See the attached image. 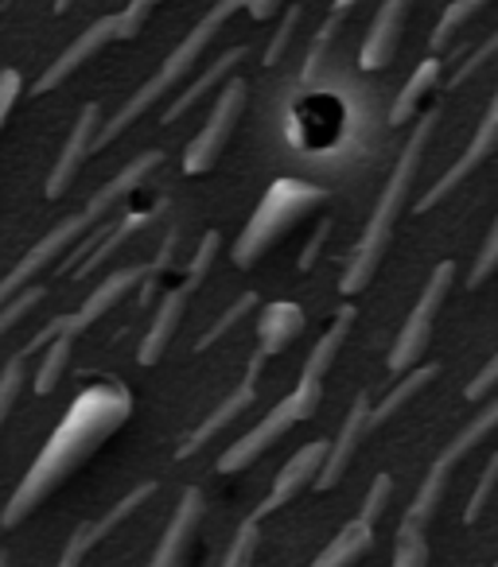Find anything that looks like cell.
I'll use <instances>...</instances> for the list:
<instances>
[{
    "mask_svg": "<svg viewBox=\"0 0 498 567\" xmlns=\"http://www.w3.org/2000/svg\"><path fill=\"white\" fill-rule=\"evenodd\" d=\"M498 489V451L487 458V466H482L479 482H475L471 497H467V509H464V525H475V520L482 517V509H487V502L495 497Z\"/></svg>",
    "mask_w": 498,
    "mask_h": 567,
    "instance_id": "cell-34",
    "label": "cell"
},
{
    "mask_svg": "<svg viewBox=\"0 0 498 567\" xmlns=\"http://www.w3.org/2000/svg\"><path fill=\"white\" fill-rule=\"evenodd\" d=\"M245 9H250V17L254 20H270L273 12L281 9V0H245Z\"/></svg>",
    "mask_w": 498,
    "mask_h": 567,
    "instance_id": "cell-44",
    "label": "cell"
},
{
    "mask_svg": "<svg viewBox=\"0 0 498 567\" xmlns=\"http://www.w3.org/2000/svg\"><path fill=\"white\" fill-rule=\"evenodd\" d=\"M495 567H498V564H495Z\"/></svg>",
    "mask_w": 498,
    "mask_h": 567,
    "instance_id": "cell-48",
    "label": "cell"
},
{
    "mask_svg": "<svg viewBox=\"0 0 498 567\" xmlns=\"http://www.w3.org/2000/svg\"><path fill=\"white\" fill-rule=\"evenodd\" d=\"M257 540H262V520L245 517L242 525H237L234 540H230V548H226V556H222L218 567H254Z\"/></svg>",
    "mask_w": 498,
    "mask_h": 567,
    "instance_id": "cell-31",
    "label": "cell"
},
{
    "mask_svg": "<svg viewBox=\"0 0 498 567\" xmlns=\"http://www.w3.org/2000/svg\"><path fill=\"white\" fill-rule=\"evenodd\" d=\"M71 4H74V0H55V17H63V12L71 9Z\"/></svg>",
    "mask_w": 498,
    "mask_h": 567,
    "instance_id": "cell-46",
    "label": "cell"
},
{
    "mask_svg": "<svg viewBox=\"0 0 498 567\" xmlns=\"http://www.w3.org/2000/svg\"><path fill=\"white\" fill-rule=\"evenodd\" d=\"M436 373H440L436 365H417L413 373H405V381H397V385L389 389V393L382 396L378 404H370V420H366V427H370V432H378L382 424H389V420H394L397 412H402L405 404L413 401V396H420L428 385H433Z\"/></svg>",
    "mask_w": 498,
    "mask_h": 567,
    "instance_id": "cell-25",
    "label": "cell"
},
{
    "mask_svg": "<svg viewBox=\"0 0 498 567\" xmlns=\"http://www.w3.org/2000/svg\"><path fill=\"white\" fill-rule=\"evenodd\" d=\"M129 416H133V393L125 385L102 381V385L82 389L67 409V416L55 424V432L48 435L43 451L32 458L20 486L12 489L9 505L0 509V525L17 528L20 520L32 517L105 440H113L129 424Z\"/></svg>",
    "mask_w": 498,
    "mask_h": 567,
    "instance_id": "cell-1",
    "label": "cell"
},
{
    "mask_svg": "<svg viewBox=\"0 0 498 567\" xmlns=\"http://www.w3.org/2000/svg\"><path fill=\"white\" fill-rule=\"evenodd\" d=\"M327 237H332V221H319L316 229H312V237H308V245H304V252H301V260H296V268L301 272H312L316 268V260H319V252H324V245H327Z\"/></svg>",
    "mask_w": 498,
    "mask_h": 567,
    "instance_id": "cell-42",
    "label": "cell"
},
{
    "mask_svg": "<svg viewBox=\"0 0 498 567\" xmlns=\"http://www.w3.org/2000/svg\"><path fill=\"white\" fill-rule=\"evenodd\" d=\"M254 308H257V292H242V296H237L234 303H230L226 311H222L218 319H214L211 327H206V331H203V339L195 342V350H211V347H214V342H218V339H226V334L234 331V327L242 323V319L250 316V311H254Z\"/></svg>",
    "mask_w": 498,
    "mask_h": 567,
    "instance_id": "cell-30",
    "label": "cell"
},
{
    "mask_svg": "<svg viewBox=\"0 0 498 567\" xmlns=\"http://www.w3.org/2000/svg\"><path fill=\"white\" fill-rule=\"evenodd\" d=\"M0 567H9V551H0Z\"/></svg>",
    "mask_w": 498,
    "mask_h": 567,
    "instance_id": "cell-47",
    "label": "cell"
},
{
    "mask_svg": "<svg viewBox=\"0 0 498 567\" xmlns=\"http://www.w3.org/2000/svg\"><path fill=\"white\" fill-rule=\"evenodd\" d=\"M495 427H498V401H490L487 409H482L479 416L467 420V424L459 427V432L451 435L448 443H444L440 455L433 458V466H428V474H425V482H420L417 497H413V505L405 509L402 528H409V533H428V520H433L436 509H440L451 471H456V466L464 463L467 455H471L475 443L487 440V435L495 432Z\"/></svg>",
    "mask_w": 498,
    "mask_h": 567,
    "instance_id": "cell-7",
    "label": "cell"
},
{
    "mask_svg": "<svg viewBox=\"0 0 498 567\" xmlns=\"http://www.w3.org/2000/svg\"><path fill=\"white\" fill-rule=\"evenodd\" d=\"M370 544H374V525L355 517L350 525H343L339 533H335V540H327V548L312 559V567H350L370 551Z\"/></svg>",
    "mask_w": 498,
    "mask_h": 567,
    "instance_id": "cell-24",
    "label": "cell"
},
{
    "mask_svg": "<svg viewBox=\"0 0 498 567\" xmlns=\"http://www.w3.org/2000/svg\"><path fill=\"white\" fill-rule=\"evenodd\" d=\"M245 102H250V86H245V79H226V82H222L218 102L211 105V117L203 121V128H199V133L191 136L187 148H183V172L203 175V172H211V167L218 164L230 133H234V125L242 121Z\"/></svg>",
    "mask_w": 498,
    "mask_h": 567,
    "instance_id": "cell-11",
    "label": "cell"
},
{
    "mask_svg": "<svg viewBox=\"0 0 498 567\" xmlns=\"http://www.w3.org/2000/svg\"><path fill=\"white\" fill-rule=\"evenodd\" d=\"M370 389H363V393L355 396V404H350V412L343 416L339 424V435H335V443L327 447V463H324V474L316 478V489H332L339 486V478L347 474L350 458H355V451L363 447V440L370 435V427H366V420H370Z\"/></svg>",
    "mask_w": 498,
    "mask_h": 567,
    "instance_id": "cell-20",
    "label": "cell"
},
{
    "mask_svg": "<svg viewBox=\"0 0 498 567\" xmlns=\"http://www.w3.org/2000/svg\"><path fill=\"white\" fill-rule=\"evenodd\" d=\"M296 24H301V9H288L285 20H281V28L273 32L270 48H265V66H277L281 63V55H285V48H288V40H293Z\"/></svg>",
    "mask_w": 498,
    "mask_h": 567,
    "instance_id": "cell-40",
    "label": "cell"
},
{
    "mask_svg": "<svg viewBox=\"0 0 498 567\" xmlns=\"http://www.w3.org/2000/svg\"><path fill=\"white\" fill-rule=\"evenodd\" d=\"M24 385H28V354L24 350H17V354L4 362V370H0V427H4L9 412L17 409Z\"/></svg>",
    "mask_w": 498,
    "mask_h": 567,
    "instance_id": "cell-29",
    "label": "cell"
},
{
    "mask_svg": "<svg viewBox=\"0 0 498 567\" xmlns=\"http://www.w3.org/2000/svg\"><path fill=\"white\" fill-rule=\"evenodd\" d=\"M164 164V152L160 148H152V152H141V156L133 159V164H125L118 175H113L110 183H105L102 190H98L94 198H90L87 206H82L79 214H71V218H63L59 226H51L48 234L40 237V241L32 245V249L24 252V260H20L17 268H12L4 280H0V303L4 300H12V296L20 292V288H28L32 284V276L35 272H43V268L51 265V260H59L63 257L71 245H79L82 237H87V229H94L98 221H105V214L113 210V206L121 203V198H129L136 187H141L144 179H149L156 167Z\"/></svg>",
    "mask_w": 498,
    "mask_h": 567,
    "instance_id": "cell-3",
    "label": "cell"
},
{
    "mask_svg": "<svg viewBox=\"0 0 498 567\" xmlns=\"http://www.w3.org/2000/svg\"><path fill=\"white\" fill-rule=\"evenodd\" d=\"M48 300V292H43L40 284H28V288H20L12 300H4L0 303V334H9L12 327L20 323V319L28 316V311H35L40 303Z\"/></svg>",
    "mask_w": 498,
    "mask_h": 567,
    "instance_id": "cell-33",
    "label": "cell"
},
{
    "mask_svg": "<svg viewBox=\"0 0 498 567\" xmlns=\"http://www.w3.org/2000/svg\"><path fill=\"white\" fill-rule=\"evenodd\" d=\"M265 365H270V362H265V358L254 350V358H250V365H245V378L237 381V389L226 396V401L218 404V409L211 412V416L199 420V427L187 435V440H183V447L175 451V458H191V455H199V451H203L206 443H211L214 435L222 432V427H230L237 416H242V412H250V404L257 401V381H262Z\"/></svg>",
    "mask_w": 498,
    "mask_h": 567,
    "instance_id": "cell-14",
    "label": "cell"
},
{
    "mask_svg": "<svg viewBox=\"0 0 498 567\" xmlns=\"http://www.w3.org/2000/svg\"><path fill=\"white\" fill-rule=\"evenodd\" d=\"M242 59H245V48H230L226 55H218V59H214V63L206 66V71L199 74V79L191 82V86L183 90V94L175 97L172 105H167V110H164V125H175V121H180L183 113L191 110V105H195V102H203V97L211 94L214 86H222V82H226L230 74L237 71V63H242Z\"/></svg>",
    "mask_w": 498,
    "mask_h": 567,
    "instance_id": "cell-23",
    "label": "cell"
},
{
    "mask_svg": "<svg viewBox=\"0 0 498 567\" xmlns=\"http://www.w3.org/2000/svg\"><path fill=\"white\" fill-rule=\"evenodd\" d=\"M304 308L301 303H270V308L262 311V323H257V354L270 362L273 354H281L285 347H293L296 339L304 334Z\"/></svg>",
    "mask_w": 498,
    "mask_h": 567,
    "instance_id": "cell-21",
    "label": "cell"
},
{
    "mask_svg": "<svg viewBox=\"0 0 498 567\" xmlns=\"http://www.w3.org/2000/svg\"><path fill=\"white\" fill-rule=\"evenodd\" d=\"M451 284H456V260H440V265L433 268V276H428L420 300L413 303V311L405 316L402 331H397V339H394V350H389V373H394V378H402L405 370H413V365L425 358Z\"/></svg>",
    "mask_w": 498,
    "mask_h": 567,
    "instance_id": "cell-10",
    "label": "cell"
},
{
    "mask_svg": "<svg viewBox=\"0 0 498 567\" xmlns=\"http://www.w3.org/2000/svg\"><path fill=\"white\" fill-rule=\"evenodd\" d=\"M149 218H152V214H149V210H141V214H129V218H125V221H118V226H105V229H102V237H98V245L87 252V260H82V265L74 268V276L82 280V276H90L98 265H105V260H110L113 252H118L121 245H125L129 237H133L136 229H141Z\"/></svg>",
    "mask_w": 498,
    "mask_h": 567,
    "instance_id": "cell-27",
    "label": "cell"
},
{
    "mask_svg": "<svg viewBox=\"0 0 498 567\" xmlns=\"http://www.w3.org/2000/svg\"><path fill=\"white\" fill-rule=\"evenodd\" d=\"M121 40V17L118 12H110V17L94 20V24L87 28V32L79 35V40H71L63 48V55L51 59V66L40 74V79L32 82V94H51V90H59L67 79H71L79 66H87L90 59L98 55L102 48H110V43Z\"/></svg>",
    "mask_w": 498,
    "mask_h": 567,
    "instance_id": "cell-13",
    "label": "cell"
},
{
    "mask_svg": "<svg viewBox=\"0 0 498 567\" xmlns=\"http://www.w3.org/2000/svg\"><path fill=\"white\" fill-rule=\"evenodd\" d=\"M440 71H444V63L440 59H425V63L413 71V79L402 86V94L394 97V110H389V125H405V121L413 117V113L420 110V102H425L428 94H433L436 86H440Z\"/></svg>",
    "mask_w": 498,
    "mask_h": 567,
    "instance_id": "cell-26",
    "label": "cell"
},
{
    "mask_svg": "<svg viewBox=\"0 0 498 567\" xmlns=\"http://www.w3.org/2000/svg\"><path fill=\"white\" fill-rule=\"evenodd\" d=\"M495 55H498V32H490L487 40L479 43V51H475V55L467 59V63L459 66L456 74H451V82H448V86H464V82L471 79V74H479L482 66H487V63H490V59H495Z\"/></svg>",
    "mask_w": 498,
    "mask_h": 567,
    "instance_id": "cell-39",
    "label": "cell"
},
{
    "mask_svg": "<svg viewBox=\"0 0 498 567\" xmlns=\"http://www.w3.org/2000/svg\"><path fill=\"white\" fill-rule=\"evenodd\" d=\"M495 385H498V354H490L487 365H482V370L471 378V385L464 389V396H467V401H482V396H487Z\"/></svg>",
    "mask_w": 498,
    "mask_h": 567,
    "instance_id": "cell-43",
    "label": "cell"
},
{
    "mask_svg": "<svg viewBox=\"0 0 498 567\" xmlns=\"http://www.w3.org/2000/svg\"><path fill=\"white\" fill-rule=\"evenodd\" d=\"M152 494H156V482H141V486L129 489V494L121 497V502L113 505V509H105L98 520H82V525L71 533V540L63 544V556H59V564H55V567H82V559H87V551L94 548V544L102 540V536H110L113 528L121 525V520L133 517V513L141 509V505L149 502Z\"/></svg>",
    "mask_w": 498,
    "mask_h": 567,
    "instance_id": "cell-17",
    "label": "cell"
},
{
    "mask_svg": "<svg viewBox=\"0 0 498 567\" xmlns=\"http://www.w3.org/2000/svg\"><path fill=\"white\" fill-rule=\"evenodd\" d=\"M495 152H498V94L490 97L487 113H482L479 128H475V136H471V141H467V148L459 152V159L448 167V172L440 175V179L433 183V187L425 190V195L417 198V206H413V210L425 214V210H433L436 203H444V198H448L451 190H456L459 183L467 179V175L479 172V167L487 164V159L495 156Z\"/></svg>",
    "mask_w": 498,
    "mask_h": 567,
    "instance_id": "cell-12",
    "label": "cell"
},
{
    "mask_svg": "<svg viewBox=\"0 0 498 567\" xmlns=\"http://www.w3.org/2000/svg\"><path fill=\"white\" fill-rule=\"evenodd\" d=\"M490 272H498V214H495V221H490V229H487V237H482V249H479V257H475V265H471V272H467V284H482Z\"/></svg>",
    "mask_w": 498,
    "mask_h": 567,
    "instance_id": "cell-37",
    "label": "cell"
},
{
    "mask_svg": "<svg viewBox=\"0 0 498 567\" xmlns=\"http://www.w3.org/2000/svg\"><path fill=\"white\" fill-rule=\"evenodd\" d=\"M98 133H102V105L87 102V105H82V113H79V121H74L71 136H67L63 152H59L55 167H51V175H48V198H63L67 190H71L74 175L82 172L87 156L94 152Z\"/></svg>",
    "mask_w": 498,
    "mask_h": 567,
    "instance_id": "cell-16",
    "label": "cell"
},
{
    "mask_svg": "<svg viewBox=\"0 0 498 567\" xmlns=\"http://www.w3.org/2000/svg\"><path fill=\"white\" fill-rule=\"evenodd\" d=\"M71 347H74V339H55V342H48V354H43V362H40V370H35V393L40 396H48V393H55V385L63 381V373H67V362H71Z\"/></svg>",
    "mask_w": 498,
    "mask_h": 567,
    "instance_id": "cell-28",
    "label": "cell"
},
{
    "mask_svg": "<svg viewBox=\"0 0 498 567\" xmlns=\"http://www.w3.org/2000/svg\"><path fill=\"white\" fill-rule=\"evenodd\" d=\"M409 9H413V0H382L370 28H366L363 51H358V66H363V71H382V66L394 63L397 43H402V35H405V20H409Z\"/></svg>",
    "mask_w": 498,
    "mask_h": 567,
    "instance_id": "cell-19",
    "label": "cell"
},
{
    "mask_svg": "<svg viewBox=\"0 0 498 567\" xmlns=\"http://www.w3.org/2000/svg\"><path fill=\"white\" fill-rule=\"evenodd\" d=\"M436 125H440V110H428L425 117L417 121V128L409 133V141H405L394 175H389V183L382 187L370 221H366V229H363V237H358L350 260L343 265V276H339L343 296H358L366 284L374 280V272H378L382 257H386V249H389V237H394V226L405 210V198L413 195V183H417L420 159H425V148H428V141H433Z\"/></svg>",
    "mask_w": 498,
    "mask_h": 567,
    "instance_id": "cell-2",
    "label": "cell"
},
{
    "mask_svg": "<svg viewBox=\"0 0 498 567\" xmlns=\"http://www.w3.org/2000/svg\"><path fill=\"white\" fill-rule=\"evenodd\" d=\"M350 4H355V0H335V9H332V17H343V12L350 9Z\"/></svg>",
    "mask_w": 498,
    "mask_h": 567,
    "instance_id": "cell-45",
    "label": "cell"
},
{
    "mask_svg": "<svg viewBox=\"0 0 498 567\" xmlns=\"http://www.w3.org/2000/svg\"><path fill=\"white\" fill-rule=\"evenodd\" d=\"M389 497H394V474H374V482H370V489H366V502H363V513L358 517L363 520H370V525H378V517L386 513V505H389Z\"/></svg>",
    "mask_w": 498,
    "mask_h": 567,
    "instance_id": "cell-36",
    "label": "cell"
},
{
    "mask_svg": "<svg viewBox=\"0 0 498 567\" xmlns=\"http://www.w3.org/2000/svg\"><path fill=\"white\" fill-rule=\"evenodd\" d=\"M203 513H206V497L199 486H187L175 505L172 520H167L164 536L156 540V551H152L149 567H180L187 559L191 544H195V533L203 525Z\"/></svg>",
    "mask_w": 498,
    "mask_h": 567,
    "instance_id": "cell-18",
    "label": "cell"
},
{
    "mask_svg": "<svg viewBox=\"0 0 498 567\" xmlns=\"http://www.w3.org/2000/svg\"><path fill=\"white\" fill-rule=\"evenodd\" d=\"M327 203V190L316 187V183H304V179H277L270 190L262 195L257 210L250 214V221L242 226L234 241V265L237 268H250L288 234L296 229L304 218L319 210Z\"/></svg>",
    "mask_w": 498,
    "mask_h": 567,
    "instance_id": "cell-6",
    "label": "cell"
},
{
    "mask_svg": "<svg viewBox=\"0 0 498 567\" xmlns=\"http://www.w3.org/2000/svg\"><path fill=\"white\" fill-rule=\"evenodd\" d=\"M242 9H245V0H218V4H214V9L206 12V17L199 20V24L191 28L187 35H183L180 48H175L172 55L164 59V66H160V71L152 74V79L144 82V86L136 90V94L129 97V102L121 105V110L113 113L110 121H102V133H98V141H94V152H102L105 144L118 141V136L125 133L129 125H136V121H141L144 113H149L152 105H156L160 97H164L167 90H172L175 82H180L183 74H187L191 66L199 63V55H203V51L211 48L214 35H218L222 28L230 24V17H234V12H242Z\"/></svg>",
    "mask_w": 498,
    "mask_h": 567,
    "instance_id": "cell-4",
    "label": "cell"
},
{
    "mask_svg": "<svg viewBox=\"0 0 498 567\" xmlns=\"http://www.w3.org/2000/svg\"><path fill=\"white\" fill-rule=\"evenodd\" d=\"M327 447L332 443L327 440H312V443H304L301 451H296L293 458H288L285 466H281V474H277V482H273V489L265 494V502L257 505L250 517H257V520H265L270 513H277L281 505H288L296 494H304L308 486H316V478L324 474V463H327Z\"/></svg>",
    "mask_w": 498,
    "mask_h": 567,
    "instance_id": "cell-15",
    "label": "cell"
},
{
    "mask_svg": "<svg viewBox=\"0 0 498 567\" xmlns=\"http://www.w3.org/2000/svg\"><path fill=\"white\" fill-rule=\"evenodd\" d=\"M175 241H180V234H167L164 237V245L156 249V260H144V265H129V268H118L113 276H105L102 284H98L94 292L87 296V303H82L79 311H71V316H59V319H51L48 327H43L40 334H35L32 342L24 347V354L32 358V354H40L48 342H55V339H79L82 331H87L90 323H98V319L105 316V311H113L121 300H125V292H141V303H149V296H152V284L160 280V276L172 268V257H175Z\"/></svg>",
    "mask_w": 498,
    "mask_h": 567,
    "instance_id": "cell-5",
    "label": "cell"
},
{
    "mask_svg": "<svg viewBox=\"0 0 498 567\" xmlns=\"http://www.w3.org/2000/svg\"><path fill=\"white\" fill-rule=\"evenodd\" d=\"M20 94H24V79H20V71H0V133H4V125H9L12 110H17Z\"/></svg>",
    "mask_w": 498,
    "mask_h": 567,
    "instance_id": "cell-38",
    "label": "cell"
},
{
    "mask_svg": "<svg viewBox=\"0 0 498 567\" xmlns=\"http://www.w3.org/2000/svg\"><path fill=\"white\" fill-rule=\"evenodd\" d=\"M355 316L358 311L350 308V303H343V311L332 319V327H327V331L319 334L316 347H312L308 362H304V370H301V381H308V385H324L327 370H332L335 358L343 354V342H347L350 327H355Z\"/></svg>",
    "mask_w": 498,
    "mask_h": 567,
    "instance_id": "cell-22",
    "label": "cell"
},
{
    "mask_svg": "<svg viewBox=\"0 0 498 567\" xmlns=\"http://www.w3.org/2000/svg\"><path fill=\"white\" fill-rule=\"evenodd\" d=\"M218 245H222L218 229H206L203 241H199V249H195V257H191V265H187V276H183V280L175 284L172 292H167L164 300H160L156 319H152L149 334H144L141 354H136V358H141V365H156L160 358H164V350L172 347L175 331H180L183 316H187L191 296L199 292V284L206 280V272H211V265H214V260H218Z\"/></svg>",
    "mask_w": 498,
    "mask_h": 567,
    "instance_id": "cell-9",
    "label": "cell"
},
{
    "mask_svg": "<svg viewBox=\"0 0 498 567\" xmlns=\"http://www.w3.org/2000/svg\"><path fill=\"white\" fill-rule=\"evenodd\" d=\"M319 396H324V385H308V381H296V389L285 396L281 404H273L262 420H257L242 440H234L226 451L218 455V474H237V471H250L281 435H288L296 424L316 416L319 409Z\"/></svg>",
    "mask_w": 498,
    "mask_h": 567,
    "instance_id": "cell-8",
    "label": "cell"
},
{
    "mask_svg": "<svg viewBox=\"0 0 498 567\" xmlns=\"http://www.w3.org/2000/svg\"><path fill=\"white\" fill-rule=\"evenodd\" d=\"M160 0H129L125 9H121V40H133V35H141L144 20H149V12L156 9Z\"/></svg>",
    "mask_w": 498,
    "mask_h": 567,
    "instance_id": "cell-41",
    "label": "cell"
},
{
    "mask_svg": "<svg viewBox=\"0 0 498 567\" xmlns=\"http://www.w3.org/2000/svg\"><path fill=\"white\" fill-rule=\"evenodd\" d=\"M487 4H490V0H451L448 9H444L440 24H436L433 40H428V43H433V51H440V48H444V43H448V40H451V35H456V32H459V28H464V24H467V20H471V17H475V12H479V9H487Z\"/></svg>",
    "mask_w": 498,
    "mask_h": 567,
    "instance_id": "cell-32",
    "label": "cell"
},
{
    "mask_svg": "<svg viewBox=\"0 0 498 567\" xmlns=\"http://www.w3.org/2000/svg\"><path fill=\"white\" fill-rule=\"evenodd\" d=\"M428 533H409V528H397V544H394V564L389 567H428Z\"/></svg>",
    "mask_w": 498,
    "mask_h": 567,
    "instance_id": "cell-35",
    "label": "cell"
}]
</instances>
